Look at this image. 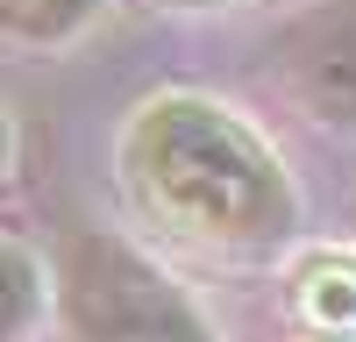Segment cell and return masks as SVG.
<instances>
[{"label": "cell", "mask_w": 356, "mask_h": 342, "mask_svg": "<svg viewBox=\"0 0 356 342\" xmlns=\"http://www.w3.org/2000/svg\"><path fill=\"white\" fill-rule=\"evenodd\" d=\"M50 314L65 342H221L200 300L122 228H65L50 256Z\"/></svg>", "instance_id": "7a4b0ae2"}, {"label": "cell", "mask_w": 356, "mask_h": 342, "mask_svg": "<svg viewBox=\"0 0 356 342\" xmlns=\"http://www.w3.org/2000/svg\"><path fill=\"white\" fill-rule=\"evenodd\" d=\"M292 314L307 342H356V256H314L292 278Z\"/></svg>", "instance_id": "277c9868"}, {"label": "cell", "mask_w": 356, "mask_h": 342, "mask_svg": "<svg viewBox=\"0 0 356 342\" xmlns=\"http://www.w3.org/2000/svg\"><path fill=\"white\" fill-rule=\"evenodd\" d=\"M8 157H15V122H8V107H0V171H8Z\"/></svg>", "instance_id": "52a82bcc"}, {"label": "cell", "mask_w": 356, "mask_h": 342, "mask_svg": "<svg viewBox=\"0 0 356 342\" xmlns=\"http://www.w3.org/2000/svg\"><path fill=\"white\" fill-rule=\"evenodd\" d=\"M107 8L114 0H0V43H15V50H65Z\"/></svg>", "instance_id": "5b68a950"}, {"label": "cell", "mask_w": 356, "mask_h": 342, "mask_svg": "<svg viewBox=\"0 0 356 342\" xmlns=\"http://www.w3.org/2000/svg\"><path fill=\"white\" fill-rule=\"evenodd\" d=\"M43 307H50V278L36 264V250L0 243V342H29L43 328Z\"/></svg>", "instance_id": "8992f818"}, {"label": "cell", "mask_w": 356, "mask_h": 342, "mask_svg": "<svg viewBox=\"0 0 356 342\" xmlns=\"http://www.w3.org/2000/svg\"><path fill=\"white\" fill-rule=\"evenodd\" d=\"M278 93L328 136H356V0H307L271 36Z\"/></svg>", "instance_id": "3957f363"}, {"label": "cell", "mask_w": 356, "mask_h": 342, "mask_svg": "<svg viewBox=\"0 0 356 342\" xmlns=\"http://www.w3.org/2000/svg\"><path fill=\"white\" fill-rule=\"evenodd\" d=\"M349 236H356V200H349Z\"/></svg>", "instance_id": "9c48e42d"}, {"label": "cell", "mask_w": 356, "mask_h": 342, "mask_svg": "<svg viewBox=\"0 0 356 342\" xmlns=\"http://www.w3.org/2000/svg\"><path fill=\"white\" fill-rule=\"evenodd\" d=\"M157 8H221V0H157Z\"/></svg>", "instance_id": "ba28073f"}, {"label": "cell", "mask_w": 356, "mask_h": 342, "mask_svg": "<svg viewBox=\"0 0 356 342\" xmlns=\"http://www.w3.org/2000/svg\"><path fill=\"white\" fill-rule=\"evenodd\" d=\"M114 179L143 228L207 264H271L300 243V186L228 100H136L114 136Z\"/></svg>", "instance_id": "6da1fadb"}]
</instances>
